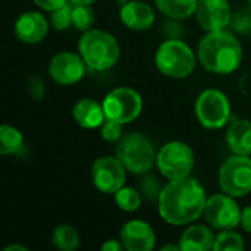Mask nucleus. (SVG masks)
<instances>
[{
    "label": "nucleus",
    "mask_w": 251,
    "mask_h": 251,
    "mask_svg": "<svg viewBox=\"0 0 251 251\" xmlns=\"http://www.w3.org/2000/svg\"><path fill=\"white\" fill-rule=\"evenodd\" d=\"M156 7L174 21H184L194 16L199 0H154Z\"/></svg>",
    "instance_id": "20"
},
{
    "label": "nucleus",
    "mask_w": 251,
    "mask_h": 251,
    "mask_svg": "<svg viewBox=\"0 0 251 251\" xmlns=\"http://www.w3.org/2000/svg\"><path fill=\"white\" fill-rule=\"evenodd\" d=\"M232 13L228 0H199L194 16L203 31L215 32L229 26Z\"/></svg>",
    "instance_id": "13"
},
{
    "label": "nucleus",
    "mask_w": 251,
    "mask_h": 251,
    "mask_svg": "<svg viewBox=\"0 0 251 251\" xmlns=\"http://www.w3.org/2000/svg\"><path fill=\"white\" fill-rule=\"evenodd\" d=\"M96 22V13L91 4H74L72 7V26L81 32L93 28Z\"/></svg>",
    "instance_id": "25"
},
{
    "label": "nucleus",
    "mask_w": 251,
    "mask_h": 251,
    "mask_svg": "<svg viewBox=\"0 0 251 251\" xmlns=\"http://www.w3.org/2000/svg\"><path fill=\"white\" fill-rule=\"evenodd\" d=\"M216 235L209 225H188L179 237L181 251H210L213 250Z\"/></svg>",
    "instance_id": "19"
},
{
    "label": "nucleus",
    "mask_w": 251,
    "mask_h": 251,
    "mask_svg": "<svg viewBox=\"0 0 251 251\" xmlns=\"http://www.w3.org/2000/svg\"><path fill=\"white\" fill-rule=\"evenodd\" d=\"M122 131H124V125L122 124L115 122V121L107 119V118H106V121L100 126V135H101V138L106 143H118L124 137Z\"/></svg>",
    "instance_id": "29"
},
{
    "label": "nucleus",
    "mask_w": 251,
    "mask_h": 251,
    "mask_svg": "<svg viewBox=\"0 0 251 251\" xmlns=\"http://www.w3.org/2000/svg\"><path fill=\"white\" fill-rule=\"evenodd\" d=\"M249 6H250V7H251V0H249Z\"/></svg>",
    "instance_id": "37"
},
{
    "label": "nucleus",
    "mask_w": 251,
    "mask_h": 251,
    "mask_svg": "<svg viewBox=\"0 0 251 251\" xmlns=\"http://www.w3.org/2000/svg\"><path fill=\"white\" fill-rule=\"evenodd\" d=\"M218 184L222 193L235 199L246 197L251 193V156H229L219 168Z\"/></svg>",
    "instance_id": "8"
},
{
    "label": "nucleus",
    "mask_w": 251,
    "mask_h": 251,
    "mask_svg": "<svg viewBox=\"0 0 251 251\" xmlns=\"http://www.w3.org/2000/svg\"><path fill=\"white\" fill-rule=\"evenodd\" d=\"M240 225L243 226V229L246 232L251 234V206H247V207L243 209V212H241V224Z\"/></svg>",
    "instance_id": "33"
},
{
    "label": "nucleus",
    "mask_w": 251,
    "mask_h": 251,
    "mask_svg": "<svg viewBox=\"0 0 251 251\" xmlns=\"http://www.w3.org/2000/svg\"><path fill=\"white\" fill-rule=\"evenodd\" d=\"M119 240L125 250L150 251L156 247V232L151 225L141 219H131L124 224Z\"/></svg>",
    "instance_id": "14"
},
{
    "label": "nucleus",
    "mask_w": 251,
    "mask_h": 251,
    "mask_svg": "<svg viewBox=\"0 0 251 251\" xmlns=\"http://www.w3.org/2000/svg\"><path fill=\"white\" fill-rule=\"evenodd\" d=\"M100 250L122 251V250H125V247H124V244H122V241H121V240H115V238H112V240H107L106 243H103V244H101V247H100Z\"/></svg>",
    "instance_id": "32"
},
{
    "label": "nucleus",
    "mask_w": 251,
    "mask_h": 251,
    "mask_svg": "<svg viewBox=\"0 0 251 251\" xmlns=\"http://www.w3.org/2000/svg\"><path fill=\"white\" fill-rule=\"evenodd\" d=\"M194 113L199 124L212 131L226 126L232 119L231 101L228 96L218 88H206L199 94Z\"/></svg>",
    "instance_id": "6"
},
{
    "label": "nucleus",
    "mask_w": 251,
    "mask_h": 251,
    "mask_svg": "<svg viewBox=\"0 0 251 251\" xmlns=\"http://www.w3.org/2000/svg\"><path fill=\"white\" fill-rule=\"evenodd\" d=\"M40 9L46 10V12H53L62 6H65L69 0H32Z\"/></svg>",
    "instance_id": "31"
},
{
    "label": "nucleus",
    "mask_w": 251,
    "mask_h": 251,
    "mask_svg": "<svg viewBox=\"0 0 251 251\" xmlns=\"http://www.w3.org/2000/svg\"><path fill=\"white\" fill-rule=\"evenodd\" d=\"M197 62V51L179 38L163 41L154 54V63L159 72L172 79L188 78L194 72Z\"/></svg>",
    "instance_id": "4"
},
{
    "label": "nucleus",
    "mask_w": 251,
    "mask_h": 251,
    "mask_svg": "<svg viewBox=\"0 0 251 251\" xmlns=\"http://www.w3.org/2000/svg\"><path fill=\"white\" fill-rule=\"evenodd\" d=\"M225 141L234 154L251 156V121L232 118L226 125Z\"/></svg>",
    "instance_id": "17"
},
{
    "label": "nucleus",
    "mask_w": 251,
    "mask_h": 251,
    "mask_svg": "<svg viewBox=\"0 0 251 251\" xmlns=\"http://www.w3.org/2000/svg\"><path fill=\"white\" fill-rule=\"evenodd\" d=\"M50 29V19H47L41 12L28 10L18 16L15 22V35L19 41L25 44L41 43Z\"/></svg>",
    "instance_id": "15"
},
{
    "label": "nucleus",
    "mask_w": 251,
    "mask_h": 251,
    "mask_svg": "<svg viewBox=\"0 0 251 251\" xmlns=\"http://www.w3.org/2000/svg\"><path fill=\"white\" fill-rule=\"evenodd\" d=\"M22 147H24L22 132L9 124H3L0 126V154L1 156L16 154L18 151L22 150Z\"/></svg>",
    "instance_id": "22"
},
{
    "label": "nucleus",
    "mask_w": 251,
    "mask_h": 251,
    "mask_svg": "<svg viewBox=\"0 0 251 251\" xmlns=\"http://www.w3.org/2000/svg\"><path fill=\"white\" fill-rule=\"evenodd\" d=\"M115 156L122 162L129 174L143 175L156 165L157 151L147 135L141 132H131L116 143Z\"/></svg>",
    "instance_id": "5"
},
{
    "label": "nucleus",
    "mask_w": 251,
    "mask_h": 251,
    "mask_svg": "<svg viewBox=\"0 0 251 251\" xmlns=\"http://www.w3.org/2000/svg\"><path fill=\"white\" fill-rule=\"evenodd\" d=\"M51 243L56 250L60 251H75L79 247V234L78 231L68 224H60L53 229Z\"/></svg>",
    "instance_id": "21"
},
{
    "label": "nucleus",
    "mask_w": 251,
    "mask_h": 251,
    "mask_svg": "<svg viewBox=\"0 0 251 251\" xmlns=\"http://www.w3.org/2000/svg\"><path fill=\"white\" fill-rule=\"evenodd\" d=\"M72 7L74 4L68 1L65 6L50 12V25L56 31H66L72 26Z\"/></svg>",
    "instance_id": "26"
},
{
    "label": "nucleus",
    "mask_w": 251,
    "mask_h": 251,
    "mask_svg": "<svg viewBox=\"0 0 251 251\" xmlns=\"http://www.w3.org/2000/svg\"><path fill=\"white\" fill-rule=\"evenodd\" d=\"M229 28L238 34L251 32V7H244L232 13Z\"/></svg>",
    "instance_id": "27"
},
{
    "label": "nucleus",
    "mask_w": 251,
    "mask_h": 251,
    "mask_svg": "<svg viewBox=\"0 0 251 251\" xmlns=\"http://www.w3.org/2000/svg\"><path fill=\"white\" fill-rule=\"evenodd\" d=\"M162 251H181V247H179V243L178 244H166L163 247H160Z\"/></svg>",
    "instance_id": "35"
},
{
    "label": "nucleus",
    "mask_w": 251,
    "mask_h": 251,
    "mask_svg": "<svg viewBox=\"0 0 251 251\" xmlns=\"http://www.w3.org/2000/svg\"><path fill=\"white\" fill-rule=\"evenodd\" d=\"M4 251H28V249L25 246H18V244H12L4 247Z\"/></svg>",
    "instance_id": "34"
},
{
    "label": "nucleus",
    "mask_w": 251,
    "mask_h": 251,
    "mask_svg": "<svg viewBox=\"0 0 251 251\" xmlns=\"http://www.w3.org/2000/svg\"><path fill=\"white\" fill-rule=\"evenodd\" d=\"M196 165L193 149L179 140L168 141L160 147L156 157V166L168 181L190 176Z\"/></svg>",
    "instance_id": "7"
},
{
    "label": "nucleus",
    "mask_w": 251,
    "mask_h": 251,
    "mask_svg": "<svg viewBox=\"0 0 251 251\" xmlns=\"http://www.w3.org/2000/svg\"><path fill=\"white\" fill-rule=\"evenodd\" d=\"M121 22L132 31H147L156 21V12L151 4L143 0H129L121 6Z\"/></svg>",
    "instance_id": "16"
},
{
    "label": "nucleus",
    "mask_w": 251,
    "mask_h": 251,
    "mask_svg": "<svg viewBox=\"0 0 251 251\" xmlns=\"http://www.w3.org/2000/svg\"><path fill=\"white\" fill-rule=\"evenodd\" d=\"M78 53L90 69L109 71L121 57V46L113 34L104 29L91 28L78 40Z\"/></svg>",
    "instance_id": "3"
},
{
    "label": "nucleus",
    "mask_w": 251,
    "mask_h": 251,
    "mask_svg": "<svg viewBox=\"0 0 251 251\" xmlns=\"http://www.w3.org/2000/svg\"><path fill=\"white\" fill-rule=\"evenodd\" d=\"M197 57L206 71L218 75H229L241 66L244 51L237 37L222 29L206 32L197 46Z\"/></svg>",
    "instance_id": "2"
},
{
    "label": "nucleus",
    "mask_w": 251,
    "mask_h": 251,
    "mask_svg": "<svg viewBox=\"0 0 251 251\" xmlns=\"http://www.w3.org/2000/svg\"><path fill=\"white\" fill-rule=\"evenodd\" d=\"M72 116L75 122L84 129H96L100 128L106 121V113L103 109V103L96 101L94 99L84 97L79 99L72 109Z\"/></svg>",
    "instance_id": "18"
},
{
    "label": "nucleus",
    "mask_w": 251,
    "mask_h": 251,
    "mask_svg": "<svg viewBox=\"0 0 251 251\" xmlns=\"http://www.w3.org/2000/svg\"><path fill=\"white\" fill-rule=\"evenodd\" d=\"M28 90L34 100H41L46 94V85L40 75H31L28 78Z\"/></svg>",
    "instance_id": "30"
},
{
    "label": "nucleus",
    "mask_w": 251,
    "mask_h": 251,
    "mask_svg": "<svg viewBox=\"0 0 251 251\" xmlns=\"http://www.w3.org/2000/svg\"><path fill=\"white\" fill-rule=\"evenodd\" d=\"M87 68L88 66L79 53L63 50L51 57L49 75L59 85H74L84 78Z\"/></svg>",
    "instance_id": "12"
},
{
    "label": "nucleus",
    "mask_w": 251,
    "mask_h": 251,
    "mask_svg": "<svg viewBox=\"0 0 251 251\" xmlns=\"http://www.w3.org/2000/svg\"><path fill=\"white\" fill-rule=\"evenodd\" d=\"M162 188L163 187L160 185V181L151 175L144 176L138 184V190H140L141 196L147 200H156L157 201V199L162 193Z\"/></svg>",
    "instance_id": "28"
},
{
    "label": "nucleus",
    "mask_w": 251,
    "mask_h": 251,
    "mask_svg": "<svg viewBox=\"0 0 251 251\" xmlns=\"http://www.w3.org/2000/svg\"><path fill=\"white\" fill-rule=\"evenodd\" d=\"M206 201L204 187L190 175L163 185L157 199V212L169 225L188 226L204 213Z\"/></svg>",
    "instance_id": "1"
},
{
    "label": "nucleus",
    "mask_w": 251,
    "mask_h": 251,
    "mask_svg": "<svg viewBox=\"0 0 251 251\" xmlns=\"http://www.w3.org/2000/svg\"><path fill=\"white\" fill-rule=\"evenodd\" d=\"M246 249L244 238L235 229L219 231L215 240V251H243Z\"/></svg>",
    "instance_id": "24"
},
{
    "label": "nucleus",
    "mask_w": 251,
    "mask_h": 251,
    "mask_svg": "<svg viewBox=\"0 0 251 251\" xmlns=\"http://www.w3.org/2000/svg\"><path fill=\"white\" fill-rule=\"evenodd\" d=\"M103 109L107 119L122 125L134 122L143 112V97L131 87H116L103 99Z\"/></svg>",
    "instance_id": "9"
},
{
    "label": "nucleus",
    "mask_w": 251,
    "mask_h": 251,
    "mask_svg": "<svg viewBox=\"0 0 251 251\" xmlns=\"http://www.w3.org/2000/svg\"><path fill=\"white\" fill-rule=\"evenodd\" d=\"M72 4H93L97 0H69Z\"/></svg>",
    "instance_id": "36"
},
{
    "label": "nucleus",
    "mask_w": 251,
    "mask_h": 251,
    "mask_svg": "<svg viewBox=\"0 0 251 251\" xmlns=\"http://www.w3.org/2000/svg\"><path fill=\"white\" fill-rule=\"evenodd\" d=\"M113 197H115L116 206H118L122 212L132 213V212H137V210L141 207L143 196H141V193H140L138 188L124 185L119 191H116V193L113 194Z\"/></svg>",
    "instance_id": "23"
},
{
    "label": "nucleus",
    "mask_w": 251,
    "mask_h": 251,
    "mask_svg": "<svg viewBox=\"0 0 251 251\" xmlns=\"http://www.w3.org/2000/svg\"><path fill=\"white\" fill-rule=\"evenodd\" d=\"M241 212L243 209L237 203V199L219 193L207 197L206 207H204V218L206 222L216 231L225 229H235L241 224Z\"/></svg>",
    "instance_id": "10"
},
{
    "label": "nucleus",
    "mask_w": 251,
    "mask_h": 251,
    "mask_svg": "<svg viewBox=\"0 0 251 251\" xmlns=\"http://www.w3.org/2000/svg\"><path fill=\"white\" fill-rule=\"evenodd\" d=\"M126 172V168L116 156H101L91 166V179L100 193L115 194L125 185Z\"/></svg>",
    "instance_id": "11"
}]
</instances>
